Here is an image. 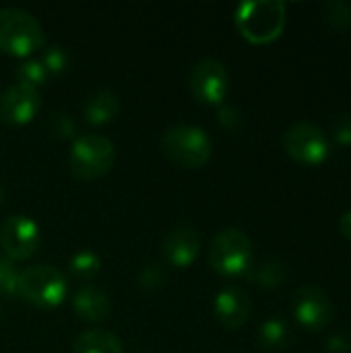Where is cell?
<instances>
[{
  "label": "cell",
  "mask_w": 351,
  "mask_h": 353,
  "mask_svg": "<svg viewBox=\"0 0 351 353\" xmlns=\"http://www.w3.org/2000/svg\"><path fill=\"white\" fill-rule=\"evenodd\" d=\"M236 29L240 35L254 43L265 46L275 41L285 29V2L281 0H252L236 10Z\"/></svg>",
  "instance_id": "6da1fadb"
},
{
  "label": "cell",
  "mask_w": 351,
  "mask_h": 353,
  "mask_svg": "<svg viewBox=\"0 0 351 353\" xmlns=\"http://www.w3.org/2000/svg\"><path fill=\"white\" fill-rule=\"evenodd\" d=\"M159 149L168 161L178 168H203L213 155V141L207 130L192 124H178L163 132Z\"/></svg>",
  "instance_id": "7a4b0ae2"
},
{
  "label": "cell",
  "mask_w": 351,
  "mask_h": 353,
  "mask_svg": "<svg viewBox=\"0 0 351 353\" xmlns=\"http://www.w3.org/2000/svg\"><path fill=\"white\" fill-rule=\"evenodd\" d=\"M116 161L114 143L97 132L74 139L68 155V172L79 182H95L103 178Z\"/></svg>",
  "instance_id": "3957f363"
},
{
  "label": "cell",
  "mask_w": 351,
  "mask_h": 353,
  "mask_svg": "<svg viewBox=\"0 0 351 353\" xmlns=\"http://www.w3.org/2000/svg\"><path fill=\"white\" fill-rule=\"evenodd\" d=\"M46 46L41 23L23 8H0V52L29 58Z\"/></svg>",
  "instance_id": "277c9868"
},
{
  "label": "cell",
  "mask_w": 351,
  "mask_h": 353,
  "mask_svg": "<svg viewBox=\"0 0 351 353\" xmlns=\"http://www.w3.org/2000/svg\"><path fill=\"white\" fill-rule=\"evenodd\" d=\"M68 294L66 275L52 265H33L21 271L19 298L39 310L58 308Z\"/></svg>",
  "instance_id": "5b68a950"
},
{
  "label": "cell",
  "mask_w": 351,
  "mask_h": 353,
  "mask_svg": "<svg viewBox=\"0 0 351 353\" xmlns=\"http://www.w3.org/2000/svg\"><path fill=\"white\" fill-rule=\"evenodd\" d=\"M211 269L228 279L242 277L252 267V242L238 228L221 230L209 246Z\"/></svg>",
  "instance_id": "8992f818"
},
{
  "label": "cell",
  "mask_w": 351,
  "mask_h": 353,
  "mask_svg": "<svg viewBox=\"0 0 351 353\" xmlns=\"http://www.w3.org/2000/svg\"><path fill=\"white\" fill-rule=\"evenodd\" d=\"M283 149L300 165H321L331 155L327 132L312 122H296L283 134Z\"/></svg>",
  "instance_id": "52a82bcc"
},
{
  "label": "cell",
  "mask_w": 351,
  "mask_h": 353,
  "mask_svg": "<svg viewBox=\"0 0 351 353\" xmlns=\"http://www.w3.org/2000/svg\"><path fill=\"white\" fill-rule=\"evenodd\" d=\"M188 91L207 105H223L230 93V72L217 58L199 60L188 74Z\"/></svg>",
  "instance_id": "ba28073f"
},
{
  "label": "cell",
  "mask_w": 351,
  "mask_h": 353,
  "mask_svg": "<svg viewBox=\"0 0 351 353\" xmlns=\"http://www.w3.org/2000/svg\"><path fill=\"white\" fill-rule=\"evenodd\" d=\"M292 314L296 323L310 333L325 331L333 321V304L317 285H300L292 296Z\"/></svg>",
  "instance_id": "9c48e42d"
},
{
  "label": "cell",
  "mask_w": 351,
  "mask_h": 353,
  "mask_svg": "<svg viewBox=\"0 0 351 353\" xmlns=\"http://www.w3.org/2000/svg\"><path fill=\"white\" fill-rule=\"evenodd\" d=\"M41 244L39 225L27 215H10L0 228V248L10 261H29Z\"/></svg>",
  "instance_id": "30bf717a"
},
{
  "label": "cell",
  "mask_w": 351,
  "mask_h": 353,
  "mask_svg": "<svg viewBox=\"0 0 351 353\" xmlns=\"http://www.w3.org/2000/svg\"><path fill=\"white\" fill-rule=\"evenodd\" d=\"M41 105L39 89L25 83H12L0 93V120L10 126L29 124Z\"/></svg>",
  "instance_id": "8fae6325"
},
{
  "label": "cell",
  "mask_w": 351,
  "mask_h": 353,
  "mask_svg": "<svg viewBox=\"0 0 351 353\" xmlns=\"http://www.w3.org/2000/svg\"><path fill=\"white\" fill-rule=\"evenodd\" d=\"M161 252L168 265L188 269L201 254V236L192 225H176L163 236Z\"/></svg>",
  "instance_id": "7c38bea8"
},
{
  "label": "cell",
  "mask_w": 351,
  "mask_h": 353,
  "mask_svg": "<svg viewBox=\"0 0 351 353\" xmlns=\"http://www.w3.org/2000/svg\"><path fill=\"white\" fill-rule=\"evenodd\" d=\"M213 310H215V316H217L221 327H225L228 331H238L248 323L250 312H252V304H250V298L244 290L223 288L215 296Z\"/></svg>",
  "instance_id": "4fadbf2b"
},
{
  "label": "cell",
  "mask_w": 351,
  "mask_h": 353,
  "mask_svg": "<svg viewBox=\"0 0 351 353\" xmlns=\"http://www.w3.org/2000/svg\"><path fill=\"white\" fill-rule=\"evenodd\" d=\"M110 310V298L97 285H85L72 298V312L85 323H101L108 319Z\"/></svg>",
  "instance_id": "5bb4252c"
},
{
  "label": "cell",
  "mask_w": 351,
  "mask_h": 353,
  "mask_svg": "<svg viewBox=\"0 0 351 353\" xmlns=\"http://www.w3.org/2000/svg\"><path fill=\"white\" fill-rule=\"evenodd\" d=\"M118 112H120V99L114 91L108 89L93 93L83 105V116L91 126H103L112 122L118 116Z\"/></svg>",
  "instance_id": "9a60e30c"
},
{
  "label": "cell",
  "mask_w": 351,
  "mask_h": 353,
  "mask_svg": "<svg viewBox=\"0 0 351 353\" xmlns=\"http://www.w3.org/2000/svg\"><path fill=\"white\" fill-rule=\"evenodd\" d=\"M72 353H122V341L110 331L91 329L74 339Z\"/></svg>",
  "instance_id": "2e32d148"
},
{
  "label": "cell",
  "mask_w": 351,
  "mask_h": 353,
  "mask_svg": "<svg viewBox=\"0 0 351 353\" xmlns=\"http://www.w3.org/2000/svg\"><path fill=\"white\" fill-rule=\"evenodd\" d=\"M246 277L261 288H277L285 279V265L279 259H265L257 267H250Z\"/></svg>",
  "instance_id": "e0dca14e"
},
{
  "label": "cell",
  "mask_w": 351,
  "mask_h": 353,
  "mask_svg": "<svg viewBox=\"0 0 351 353\" xmlns=\"http://www.w3.org/2000/svg\"><path fill=\"white\" fill-rule=\"evenodd\" d=\"M101 256L93 250H79L68 261V273L79 281H91L101 271Z\"/></svg>",
  "instance_id": "ac0fdd59"
},
{
  "label": "cell",
  "mask_w": 351,
  "mask_h": 353,
  "mask_svg": "<svg viewBox=\"0 0 351 353\" xmlns=\"http://www.w3.org/2000/svg\"><path fill=\"white\" fill-rule=\"evenodd\" d=\"M290 343V329L279 319H269L259 329V345L267 352H279Z\"/></svg>",
  "instance_id": "d6986e66"
},
{
  "label": "cell",
  "mask_w": 351,
  "mask_h": 353,
  "mask_svg": "<svg viewBox=\"0 0 351 353\" xmlns=\"http://www.w3.org/2000/svg\"><path fill=\"white\" fill-rule=\"evenodd\" d=\"M19 277L21 271L14 265V261L0 256V296L19 298Z\"/></svg>",
  "instance_id": "ffe728a7"
},
{
  "label": "cell",
  "mask_w": 351,
  "mask_h": 353,
  "mask_svg": "<svg viewBox=\"0 0 351 353\" xmlns=\"http://www.w3.org/2000/svg\"><path fill=\"white\" fill-rule=\"evenodd\" d=\"M41 50H43V52H41L39 62H41V66L46 68V72L52 74V77H54V74H62V72L66 70V66H68V56H66L64 48L58 46V43H48V46H43Z\"/></svg>",
  "instance_id": "44dd1931"
},
{
  "label": "cell",
  "mask_w": 351,
  "mask_h": 353,
  "mask_svg": "<svg viewBox=\"0 0 351 353\" xmlns=\"http://www.w3.org/2000/svg\"><path fill=\"white\" fill-rule=\"evenodd\" d=\"M14 74H17V83H25L29 87H35V89L41 87L48 81V77H50L46 72V68L41 66V62L35 60V58H29L23 64H19Z\"/></svg>",
  "instance_id": "7402d4cb"
},
{
  "label": "cell",
  "mask_w": 351,
  "mask_h": 353,
  "mask_svg": "<svg viewBox=\"0 0 351 353\" xmlns=\"http://www.w3.org/2000/svg\"><path fill=\"white\" fill-rule=\"evenodd\" d=\"M166 281H168V271H166V267L159 265V263H149V265H145V267L139 271V277H137V283H139L143 290H149V292L161 288Z\"/></svg>",
  "instance_id": "603a6c76"
},
{
  "label": "cell",
  "mask_w": 351,
  "mask_h": 353,
  "mask_svg": "<svg viewBox=\"0 0 351 353\" xmlns=\"http://www.w3.org/2000/svg\"><path fill=\"white\" fill-rule=\"evenodd\" d=\"M325 19L333 29L345 31L351 25V4H348V2H329L325 6Z\"/></svg>",
  "instance_id": "cb8c5ba5"
},
{
  "label": "cell",
  "mask_w": 351,
  "mask_h": 353,
  "mask_svg": "<svg viewBox=\"0 0 351 353\" xmlns=\"http://www.w3.org/2000/svg\"><path fill=\"white\" fill-rule=\"evenodd\" d=\"M217 122H219L221 128H225L230 132H238L244 126V114L234 105H219Z\"/></svg>",
  "instance_id": "d4e9b609"
},
{
  "label": "cell",
  "mask_w": 351,
  "mask_h": 353,
  "mask_svg": "<svg viewBox=\"0 0 351 353\" xmlns=\"http://www.w3.org/2000/svg\"><path fill=\"white\" fill-rule=\"evenodd\" d=\"M50 130L52 134H56L58 139H72L74 132H77V126H74V120L62 112H56L52 118H50Z\"/></svg>",
  "instance_id": "484cf974"
},
{
  "label": "cell",
  "mask_w": 351,
  "mask_h": 353,
  "mask_svg": "<svg viewBox=\"0 0 351 353\" xmlns=\"http://www.w3.org/2000/svg\"><path fill=\"white\" fill-rule=\"evenodd\" d=\"M331 132H333V139L337 145L341 147H350L351 145V114H339L335 120H333V126H331Z\"/></svg>",
  "instance_id": "4316f807"
},
{
  "label": "cell",
  "mask_w": 351,
  "mask_h": 353,
  "mask_svg": "<svg viewBox=\"0 0 351 353\" xmlns=\"http://www.w3.org/2000/svg\"><path fill=\"white\" fill-rule=\"evenodd\" d=\"M339 232H341L343 238L351 240V209L341 215V219H339Z\"/></svg>",
  "instance_id": "83f0119b"
},
{
  "label": "cell",
  "mask_w": 351,
  "mask_h": 353,
  "mask_svg": "<svg viewBox=\"0 0 351 353\" xmlns=\"http://www.w3.org/2000/svg\"><path fill=\"white\" fill-rule=\"evenodd\" d=\"M2 199H4V188L0 186V203H2Z\"/></svg>",
  "instance_id": "f1b7e54d"
},
{
  "label": "cell",
  "mask_w": 351,
  "mask_h": 353,
  "mask_svg": "<svg viewBox=\"0 0 351 353\" xmlns=\"http://www.w3.org/2000/svg\"><path fill=\"white\" fill-rule=\"evenodd\" d=\"M0 321H2V308H0Z\"/></svg>",
  "instance_id": "f546056e"
}]
</instances>
